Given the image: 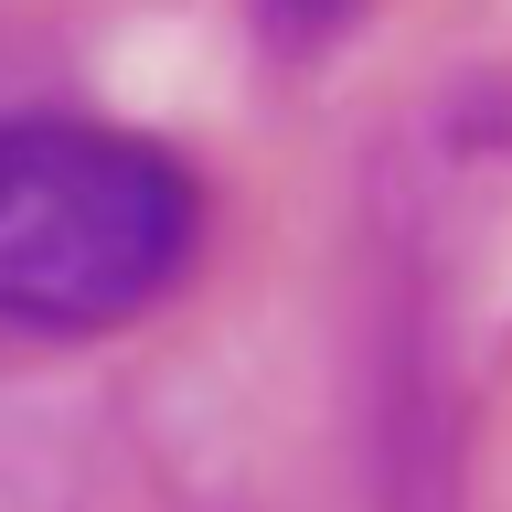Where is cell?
<instances>
[{"label":"cell","mask_w":512,"mask_h":512,"mask_svg":"<svg viewBox=\"0 0 512 512\" xmlns=\"http://www.w3.org/2000/svg\"><path fill=\"white\" fill-rule=\"evenodd\" d=\"M203 256V182L182 150L107 118L0 107V331L96 342L150 320Z\"/></svg>","instance_id":"6da1fadb"},{"label":"cell","mask_w":512,"mask_h":512,"mask_svg":"<svg viewBox=\"0 0 512 512\" xmlns=\"http://www.w3.org/2000/svg\"><path fill=\"white\" fill-rule=\"evenodd\" d=\"M246 11H256V32H267L278 54H320L331 32H352L363 0H246Z\"/></svg>","instance_id":"7a4b0ae2"}]
</instances>
